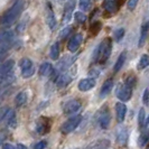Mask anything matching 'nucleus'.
<instances>
[{"label":"nucleus","mask_w":149,"mask_h":149,"mask_svg":"<svg viewBox=\"0 0 149 149\" xmlns=\"http://www.w3.org/2000/svg\"><path fill=\"white\" fill-rule=\"evenodd\" d=\"M5 138H6V134L5 132H0V146L2 145V142L5 140Z\"/></svg>","instance_id":"obj_39"},{"label":"nucleus","mask_w":149,"mask_h":149,"mask_svg":"<svg viewBox=\"0 0 149 149\" xmlns=\"http://www.w3.org/2000/svg\"><path fill=\"white\" fill-rule=\"evenodd\" d=\"M110 121H111V116H110L109 110L107 109L105 111L101 112L99 117V126L102 129H108V127L110 126Z\"/></svg>","instance_id":"obj_12"},{"label":"nucleus","mask_w":149,"mask_h":149,"mask_svg":"<svg viewBox=\"0 0 149 149\" xmlns=\"http://www.w3.org/2000/svg\"><path fill=\"white\" fill-rule=\"evenodd\" d=\"M125 28H118V29L114 30V33H113V37H114V40L116 42H120L123 36H125Z\"/></svg>","instance_id":"obj_27"},{"label":"nucleus","mask_w":149,"mask_h":149,"mask_svg":"<svg viewBox=\"0 0 149 149\" xmlns=\"http://www.w3.org/2000/svg\"><path fill=\"white\" fill-rule=\"evenodd\" d=\"M138 70H143V68H146V67L149 66V55L147 54H143L141 57H140V60L138 62Z\"/></svg>","instance_id":"obj_26"},{"label":"nucleus","mask_w":149,"mask_h":149,"mask_svg":"<svg viewBox=\"0 0 149 149\" xmlns=\"http://www.w3.org/2000/svg\"><path fill=\"white\" fill-rule=\"evenodd\" d=\"M101 26H102V25H101V22H93V24H92V26L90 27V29H89L90 33H91L93 36H94V35H97V33L100 31V29H101Z\"/></svg>","instance_id":"obj_28"},{"label":"nucleus","mask_w":149,"mask_h":149,"mask_svg":"<svg viewBox=\"0 0 149 149\" xmlns=\"http://www.w3.org/2000/svg\"><path fill=\"white\" fill-rule=\"evenodd\" d=\"M2 149H16V147L13 146L11 143H3L2 145Z\"/></svg>","instance_id":"obj_38"},{"label":"nucleus","mask_w":149,"mask_h":149,"mask_svg":"<svg viewBox=\"0 0 149 149\" xmlns=\"http://www.w3.org/2000/svg\"><path fill=\"white\" fill-rule=\"evenodd\" d=\"M71 33H72V27H71V26H67V27L63 28V29L60 31V38L61 39H65L67 36H70Z\"/></svg>","instance_id":"obj_32"},{"label":"nucleus","mask_w":149,"mask_h":149,"mask_svg":"<svg viewBox=\"0 0 149 149\" xmlns=\"http://www.w3.org/2000/svg\"><path fill=\"white\" fill-rule=\"evenodd\" d=\"M82 40H83L82 34H76V35H74L73 37L70 39V42L67 44V49L71 53H75L79 49V47L81 46Z\"/></svg>","instance_id":"obj_5"},{"label":"nucleus","mask_w":149,"mask_h":149,"mask_svg":"<svg viewBox=\"0 0 149 149\" xmlns=\"http://www.w3.org/2000/svg\"><path fill=\"white\" fill-rule=\"evenodd\" d=\"M134 82H136L134 76H129L126 80V82L122 85H120L118 91H117V97L120 101L127 102L130 100V97L132 95V89H134Z\"/></svg>","instance_id":"obj_2"},{"label":"nucleus","mask_w":149,"mask_h":149,"mask_svg":"<svg viewBox=\"0 0 149 149\" xmlns=\"http://www.w3.org/2000/svg\"><path fill=\"white\" fill-rule=\"evenodd\" d=\"M27 93L26 92H19L18 94H17V97H15V103L17 107H22L24 105L26 102H27Z\"/></svg>","instance_id":"obj_25"},{"label":"nucleus","mask_w":149,"mask_h":149,"mask_svg":"<svg viewBox=\"0 0 149 149\" xmlns=\"http://www.w3.org/2000/svg\"><path fill=\"white\" fill-rule=\"evenodd\" d=\"M47 24H48V26H49L51 29H54V28L56 27V25H57L55 15H54L53 10L49 7H48V9H47Z\"/></svg>","instance_id":"obj_23"},{"label":"nucleus","mask_w":149,"mask_h":149,"mask_svg":"<svg viewBox=\"0 0 149 149\" xmlns=\"http://www.w3.org/2000/svg\"><path fill=\"white\" fill-rule=\"evenodd\" d=\"M104 42V45H103V51H102V56H101V60L100 62L101 63H104L105 61L110 57V54H111L112 51V43L110 38H107L103 40Z\"/></svg>","instance_id":"obj_14"},{"label":"nucleus","mask_w":149,"mask_h":149,"mask_svg":"<svg viewBox=\"0 0 149 149\" xmlns=\"http://www.w3.org/2000/svg\"><path fill=\"white\" fill-rule=\"evenodd\" d=\"M79 7L82 11H88L91 7V0H80Z\"/></svg>","instance_id":"obj_29"},{"label":"nucleus","mask_w":149,"mask_h":149,"mask_svg":"<svg viewBox=\"0 0 149 149\" xmlns=\"http://www.w3.org/2000/svg\"><path fill=\"white\" fill-rule=\"evenodd\" d=\"M110 143L111 142L109 139H97L95 141L89 143L85 149H108L110 147Z\"/></svg>","instance_id":"obj_11"},{"label":"nucleus","mask_w":149,"mask_h":149,"mask_svg":"<svg viewBox=\"0 0 149 149\" xmlns=\"http://www.w3.org/2000/svg\"><path fill=\"white\" fill-rule=\"evenodd\" d=\"M145 122H146V114H145V109L141 108L140 110H139V113H138V123H139V126L142 127L143 125H145Z\"/></svg>","instance_id":"obj_30"},{"label":"nucleus","mask_w":149,"mask_h":149,"mask_svg":"<svg viewBox=\"0 0 149 149\" xmlns=\"http://www.w3.org/2000/svg\"><path fill=\"white\" fill-rule=\"evenodd\" d=\"M81 120H82V117H81V116H76V117H73V118L68 119L66 122L62 126L61 131L65 134H70V132H72V131H74L75 129L77 128V126L80 125Z\"/></svg>","instance_id":"obj_4"},{"label":"nucleus","mask_w":149,"mask_h":149,"mask_svg":"<svg viewBox=\"0 0 149 149\" xmlns=\"http://www.w3.org/2000/svg\"><path fill=\"white\" fill-rule=\"evenodd\" d=\"M145 123H146V125H149V117L146 119V122H145Z\"/></svg>","instance_id":"obj_41"},{"label":"nucleus","mask_w":149,"mask_h":149,"mask_svg":"<svg viewBox=\"0 0 149 149\" xmlns=\"http://www.w3.org/2000/svg\"><path fill=\"white\" fill-rule=\"evenodd\" d=\"M149 31V20L146 22H143L141 26V29H140V37H139V43H138V46L139 47H142L145 42H146V38H147V35H148Z\"/></svg>","instance_id":"obj_16"},{"label":"nucleus","mask_w":149,"mask_h":149,"mask_svg":"<svg viewBox=\"0 0 149 149\" xmlns=\"http://www.w3.org/2000/svg\"><path fill=\"white\" fill-rule=\"evenodd\" d=\"M102 7L104 8L107 11H109V13H111V14H114V13H117L118 11V3L116 2V1H112V0H105L104 2L102 3Z\"/></svg>","instance_id":"obj_19"},{"label":"nucleus","mask_w":149,"mask_h":149,"mask_svg":"<svg viewBox=\"0 0 149 149\" xmlns=\"http://www.w3.org/2000/svg\"><path fill=\"white\" fill-rule=\"evenodd\" d=\"M38 73L40 76H48L53 73V66L51 63L48 62H45L43 63L40 66H39V70H38Z\"/></svg>","instance_id":"obj_18"},{"label":"nucleus","mask_w":149,"mask_h":149,"mask_svg":"<svg viewBox=\"0 0 149 149\" xmlns=\"http://www.w3.org/2000/svg\"><path fill=\"white\" fill-rule=\"evenodd\" d=\"M117 140L121 146H125L127 143L128 140V130L126 128H120V130L118 131L117 134Z\"/></svg>","instance_id":"obj_21"},{"label":"nucleus","mask_w":149,"mask_h":149,"mask_svg":"<svg viewBox=\"0 0 149 149\" xmlns=\"http://www.w3.org/2000/svg\"><path fill=\"white\" fill-rule=\"evenodd\" d=\"M60 43L58 42H56V43H54V44L51 46V51H49V57L52 58L53 61H56L58 60V57H60Z\"/></svg>","instance_id":"obj_22"},{"label":"nucleus","mask_w":149,"mask_h":149,"mask_svg":"<svg viewBox=\"0 0 149 149\" xmlns=\"http://www.w3.org/2000/svg\"><path fill=\"white\" fill-rule=\"evenodd\" d=\"M19 66H20V70H22V75L24 79H29L35 73L34 63L31 62V60L27 58V57H25V58H22L20 61Z\"/></svg>","instance_id":"obj_3"},{"label":"nucleus","mask_w":149,"mask_h":149,"mask_svg":"<svg viewBox=\"0 0 149 149\" xmlns=\"http://www.w3.org/2000/svg\"><path fill=\"white\" fill-rule=\"evenodd\" d=\"M95 86V79L93 77H88V79H83L81 80L79 84H77V88L80 91L82 92H86V91H90L91 89H93Z\"/></svg>","instance_id":"obj_9"},{"label":"nucleus","mask_w":149,"mask_h":149,"mask_svg":"<svg viewBox=\"0 0 149 149\" xmlns=\"http://www.w3.org/2000/svg\"><path fill=\"white\" fill-rule=\"evenodd\" d=\"M112 88H113V80L112 79H109V80H107L104 83H103V85H102V88L100 90V97H105L110 92H111Z\"/></svg>","instance_id":"obj_17"},{"label":"nucleus","mask_w":149,"mask_h":149,"mask_svg":"<svg viewBox=\"0 0 149 149\" xmlns=\"http://www.w3.org/2000/svg\"><path fill=\"white\" fill-rule=\"evenodd\" d=\"M8 110H9L8 107H1V108H0V122L5 119L6 113L8 112Z\"/></svg>","instance_id":"obj_36"},{"label":"nucleus","mask_w":149,"mask_h":149,"mask_svg":"<svg viewBox=\"0 0 149 149\" xmlns=\"http://www.w3.org/2000/svg\"><path fill=\"white\" fill-rule=\"evenodd\" d=\"M126 58H127V52H122L121 54L119 55V57H118V60L116 62V64H114V67H113V71L117 73V72H119L120 70L122 68V66L125 65V62H126Z\"/></svg>","instance_id":"obj_20"},{"label":"nucleus","mask_w":149,"mask_h":149,"mask_svg":"<svg viewBox=\"0 0 149 149\" xmlns=\"http://www.w3.org/2000/svg\"><path fill=\"white\" fill-rule=\"evenodd\" d=\"M8 48H9V46H7V45H0V64L2 63V61L5 60V57L7 55Z\"/></svg>","instance_id":"obj_33"},{"label":"nucleus","mask_w":149,"mask_h":149,"mask_svg":"<svg viewBox=\"0 0 149 149\" xmlns=\"http://www.w3.org/2000/svg\"><path fill=\"white\" fill-rule=\"evenodd\" d=\"M15 66V61L8 60L0 64V76H6L10 72H13V68Z\"/></svg>","instance_id":"obj_13"},{"label":"nucleus","mask_w":149,"mask_h":149,"mask_svg":"<svg viewBox=\"0 0 149 149\" xmlns=\"http://www.w3.org/2000/svg\"><path fill=\"white\" fill-rule=\"evenodd\" d=\"M81 108V103L77 100H71L67 101L63 107V110L66 114H73L75 112H77Z\"/></svg>","instance_id":"obj_7"},{"label":"nucleus","mask_w":149,"mask_h":149,"mask_svg":"<svg viewBox=\"0 0 149 149\" xmlns=\"http://www.w3.org/2000/svg\"><path fill=\"white\" fill-rule=\"evenodd\" d=\"M75 7V0H68L66 3H65V7H64V16H63V22L66 24L71 20V17L73 14V10Z\"/></svg>","instance_id":"obj_10"},{"label":"nucleus","mask_w":149,"mask_h":149,"mask_svg":"<svg viewBox=\"0 0 149 149\" xmlns=\"http://www.w3.org/2000/svg\"><path fill=\"white\" fill-rule=\"evenodd\" d=\"M16 149H27V147H26L25 145H22V143H17Z\"/></svg>","instance_id":"obj_40"},{"label":"nucleus","mask_w":149,"mask_h":149,"mask_svg":"<svg viewBox=\"0 0 149 149\" xmlns=\"http://www.w3.org/2000/svg\"><path fill=\"white\" fill-rule=\"evenodd\" d=\"M15 39V34L11 30H2L0 31V45L10 46Z\"/></svg>","instance_id":"obj_8"},{"label":"nucleus","mask_w":149,"mask_h":149,"mask_svg":"<svg viewBox=\"0 0 149 149\" xmlns=\"http://www.w3.org/2000/svg\"><path fill=\"white\" fill-rule=\"evenodd\" d=\"M116 111H117V120L118 122H123V120L127 116V107L122 102H118L116 104Z\"/></svg>","instance_id":"obj_15"},{"label":"nucleus","mask_w":149,"mask_h":149,"mask_svg":"<svg viewBox=\"0 0 149 149\" xmlns=\"http://www.w3.org/2000/svg\"><path fill=\"white\" fill-rule=\"evenodd\" d=\"M75 22H79V24H83V22L86 20V16L83 14L82 11H76L74 14Z\"/></svg>","instance_id":"obj_31"},{"label":"nucleus","mask_w":149,"mask_h":149,"mask_svg":"<svg viewBox=\"0 0 149 149\" xmlns=\"http://www.w3.org/2000/svg\"><path fill=\"white\" fill-rule=\"evenodd\" d=\"M47 146V142L43 140V141H39L37 142L35 146H34V149H45V147Z\"/></svg>","instance_id":"obj_37"},{"label":"nucleus","mask_w":149,"mask_h":149,"mask_svg":"<svg viewBox=\"0 0 149 149\" xmlns=\"http://www.w3.org/2000/svg\"><path fill=\"white\" fill-rule=\"evenodd\" d=\"M142 102L145 105H149V89H146L142 94Z\"/></svg>","instance_id":"obj_34"},{"label":"nucleus","mask_w":149,"mask_h":149,"mask_svg":"<svg viewBox=\"0 0 149 149\" xmlns=\"http://www.w3.org/2000/svg\"><path fill=\"white\" fill-rule=\"evenodd\" d=\"M149 140V130H143L140 136H139V138H138V146L142 148V147H145L146 146V143L148 142Z\"/></svg>","instance_id":"obj_24"},{"label":"nucleus","mask_w":149,"mask_h":149,"mask_svg":"<svg viewBox=\"0 0 149 149\" xmlns=\"http://www.w3.org/2000/svg\"><path fill=\"white\" fill-rule=\"evenodd\" d=\"M138 2H139V0H129V1H128V9L132 11L134 8L137 7Z\"/></svg>","instance_id":"obj_35"},{"label":"nucleus","mask_w":149,"mask_h":149,"mask_svg":"<svg viewBox=\"0 0 149 149\" xmlns=\"http://www.w3.org/2000/svg\"><path fill=\"white\" fill-rule=\"evenodd\" d=\"M22 8H24V0H16V2L11 6V8L2 16L0 24L5 27L11 26L19 17L20 13L22 11Z\"/></svg>","instance_id":"obj_1"},{"label":"nucleus","mask_w":149,"mask_h":149,"mask_svg":"<svg viewBox=\"0 0 149 149\" xmlns=\"http://www.w3.org/2000/svg\"><path fill=\"white\" fill-rule=\"evenodd\" d=\"M72 80H73V75L70 72H65L63 74L58 75V77L56 79V85L58 89H64L72 82Z\"/></svg>","instance_id":"obj_6"}]
</instances>
